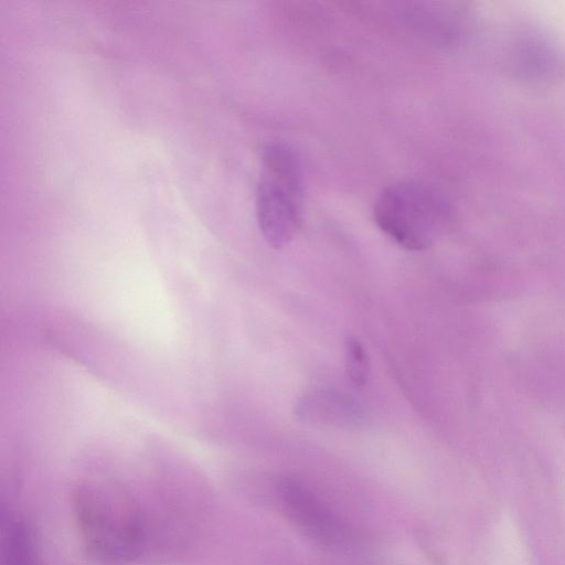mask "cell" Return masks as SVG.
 Segmentation results:
<instances>
[{
  "instance_id": "6da1fadb",
  "label": "cell",
  "mask_w": 565,
  "mask_h": 565,
  "mask_svg": "<svg viewBox=\"0 0 565 565\" xmlns=\"http://www.w3.org/2000/svg\"><path fill=\"white\" fill-rule=\"evenodd\" d=\"M76 522L88 556L105 564H124L140 554L145 540L140 511L119 486L88 480L73 494Z\"/></svg>"
},
{
  "instance_id": "7a4b0ae2",
  "label": "cell",
  "mask_w": 565,
  "mask_h": 565,
  "mask_svg": "<svg viewBox=\"0 0 565 565\" xmlns=\"http://www.w3.org/2000/svg\"><path fill=\"white\" fill-rule=\"evenodd\" d=\"M303 215V175L296 151L274 142L263 152L256 189L259 231L273 248L288 245L299 232Z\"/></svg>"
},
{
  "instance_id": "3957f363",
  "label": "cell",
  "mask_w": 565,
  "mask_h": 565,
  "mask_svg": "<svg viewBox=\"0 0 565 565\" xmlns=\"http://www.w3.org/2000/svg\"><path fill=\"white\" fill-rule=\"evenodd\" d=\"M373 215L380 230L397 245L408 250H423L441 234L449 210L437 191L407 180L395 182L381 192Z\"/></svg>"
},
{
  "instance_id": "277c9868",
  "label": "cell",
  "mask_w": 565,
  "mask_h": 565,
  "mask_svg": "<svg viewBox=\"0 0 565 565\" xmlns=\"http://www.w3.org/2000/svg\"><path fill=\"white\" fill-rule=\"evenodd\" d=\"M276 494L287 519L307 537L324 547H340L350 533L344 523L302 482L277 480Z\"/></svg>"
},
{
  "instance_id": "5b68a950",
  "label": "cell",
  "mask_w": 565,
  "mask_h": 565,
  "mask_svg": "<svg viewBox=\"0 0 565 565\" xmlns=\"http://www.w3.org/2000/svg\"><path fill=\"white\" fill-rule=\"evenodd\" d=\"M295 412L306 423L338 427L359 426L366 418L353 397L329 388L305 393L296 403Z\"/></svg>"
},
{
  "instance_id": "8992f818",
  "label": "cell",
  "mask_w": 565,
  "mask_h": 565,
  "mask_svg": "<svg viewBox=\"0 0 565 565\" xmlns=\"http://www.w3.org/2000/svg\"><path fill=\"white\" fill-rule=\"evenodd\" d=\"M2 565H39L30 529L24 522L11 519L6 524L1 542Z\"/></svg>"
},
{
  "instance_id": "52a82bcc",
  "label": "cell",
  "mask_w": 565,
  "mask_h": 565,
  "mask_svg": "<svg viewBox=\"0 0 565 565\" xmlns=\"http://www.w3.org/2000/svg\"><path fill=\"white\" fill-rule=\"evenodd\" d=\"M344 352L347 376L354 386H364L370 374V362L363 344L359 339L349 337Z\"/></svg>"
}]
</instances>
